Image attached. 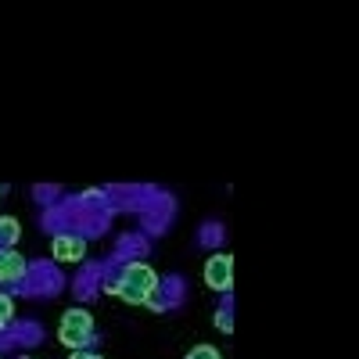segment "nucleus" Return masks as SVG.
Instances as JSON below:
<instances>
[{"instance_id":"1","label":"nucleus","mask_w":359,"mask_h":359,"mask_svg":"<svg viewBox=\"0 0 359 359\" xmlns=\"http://www.w3.org/2000/svg\"><path fill=\"white\" fill-rule=\"evenodd\" d=\"M57 338H62V345H69V348H86L90 341H94V316H90L86 309H65Z\"/></svg>"},{"instance_id":"2","label":"nucleus","mask_w":359,"mask_h":359,"mask_svg":"<svg viewBox=\"0 0 359 359\" xmlns=\"http://www.w3.org/2000/svg\"><path fill=\"white\" fill-rule=\"evenodd\" d=\"M205 284L212 291H230L233 287V255L219 252L205 262Z\"/></svg>"},{"instance_id":"3","label":"nucleus","mask_w":359,"mask_h":359,"mask_svg":"<svg viewBox=\"0 0 359 359\" xmlns=\"http://www.w3.org/2000/svg\"><path fill=\"white\" fill-rule=\"evenodd\" d=\"M123 284H130L133 291H140V294H158V273L147 262H130L126 269H123V277H118Z\"/></svg>"},{"instance_id":"4","label":"nucleus","mask_w":359,"mask_h":359,"mask_svg":"<svg viewBox=\"0 0 359 359\" xmlns=\"http://www.w3.org/2000/svg\"><path fill=\"white\" fill-rule=\"evenodd\" d=\"M50 252H54L57 262H79L86 255V241H83V237H76V233H57Z\"/></svg>"},{"instance_id":"5","label":"nucleus","mask_w":359,"mask_h":359,"mask_svg":"<svg viewBox=\"0 0 359 359\" xmlns=\"http://www.w3.org/2000/svg\"><path fill=\"white\" fill-rule=\"evenodd\" d=\"M25 273V259L15 248H0V284H15Z\"/></svg>"},{"instance_id":"6","label":"nucleus","mask_w":359,"mask_h":359,"mask_svg":"<svg viewBox=\"0 0 359 359\" xmlns=\"http://www.w3.org/2000/svg\"><path fill=\"white\" fill-rule=\"evenodd\" d=\"M108 291H111L115 298H123V302H130V306H147V294L133 291V287H130V284H123V280H115V284H108Z\"/></svg>"},{"instance_id":"7","label":"nucleus","mask_w":359,"mask_h":359,"mask_svg":"<svg viewBox=\"0 0 359 359\" xmlns=\"http://www.w3.org/2000/svg\"><path fill=\"white\" fill-rule=\"evenodd\" d=\"M18 233H22L18 219H11V216H0V241H4V245H15V241H18Z\"/></svg>"},{"instance_id":"8","label":"nucleus","mask_w":359,"mask_h":359,"mask_svg":"<svg viewBox=\"0 0 359 359\" xmlns=\"http://www.w3.org/2000/svg\"><path fill=\"white\" fill-rule=\"evenodd\" d=\"M184 359H223V355H219V348H216V345H194Z\"/></svg>"},{"instance_id":"9","label":"nucleus","mask_w":359,"mask_h":359,"mask_svg":"<svg viewBox=\"0 0 359 359\" xmlns=\"http://www.w3.org/2000/svg\"><path fill=\"white\" fill-rule=\"evenodd\" d=\"M11 316H15V302H11L8 294H0V320L11 323Z\"/></svg>"},{"instance_id":"10","label":"nucleus","mask_w":359,"mask_h":359,"mask_svg":"<svg viewBox=\"0 0 359 359\" xmlns=\"http://www.w3.org/2000/svg\"><path fill=\"white\" fill-rule=\"evenodd\" d=\"M216 327L230 334V316H226V313H216Z\"/></svg>"},{"instance_id":"11","label":"nucleus","mask_w":359,"mask_h":359,"mask_svg":"<svg viewBox=\"0 0 359 359\" xmlns=\"http://www.w3.org/2000/svg\"><path fill=\"white\" fill-rule=\"evenodd\" d=\"M86 359H101V355H86Z\"/></svg>"},{"instance_id":"12","label":"nucleus","mask_w":359,"mask_h":359,"mask_svg":"<svg viewBox=\"0 0 359 359\" xmlns=\"http://www.w3.org/2000/svg\"><path fill=\"white\" fill-rule=\"evenodd\" d=\"M0 327H4V320H0Z\"/></svg>"}]
</instances>
